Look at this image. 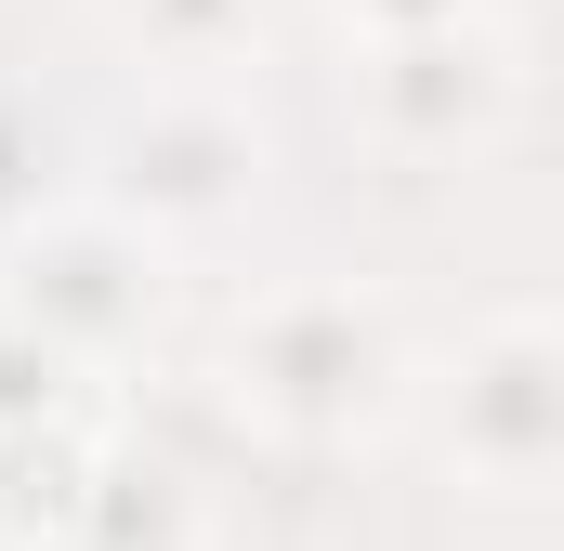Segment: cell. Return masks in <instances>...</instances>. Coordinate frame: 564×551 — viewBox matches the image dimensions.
<instances>
[{
    "mask_svg": "<svg viewBox=\"0 0 564 551\" xmlns=\"http://www.w3.org/2000/svg\"><path fill=\"white\" fill-rule=\"evenodd\" d=\"M93 512V446L53 420V433H0V526H79Z\"/></svg>",
    "mask_w": 564,
    "mask_h": 551,
    "instance_id": "6da1fadb",
    "label": "cell"
}]
</instances>
